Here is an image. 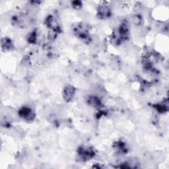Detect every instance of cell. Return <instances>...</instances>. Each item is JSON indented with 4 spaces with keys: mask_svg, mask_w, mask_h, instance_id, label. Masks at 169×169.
<instances>
[{
    "mask_svg": "<svg viewBox=\"0 0 169 169\" xmlns=\"http://www.w3.org/2000/svg\"><path fill=\"white\" fill-rule=\"evenodd\" d=\"M74 91H75L74 89L71 86H68L65 89L64 92H63V97L67 101H69L73 98Z\"/></svg>",
    "mask_w": 169,
    "mask_h": 169,
    "instance_id": "1",
    "label": "cell"
},
{
    "mask_svg": "<svg viewBox=\"0 0 169 169\" xmlns=\"http://www.w3.org/2000/svg\"><path fill=\"white\" fill-rule=\"evenodd\" d=\"M31 111L32 110L28 108H23L20 110L19 114L21 117L25 118L26 120H32V117H33V115Z\"/></svg>",
    "mask_w": 169,
    "mask_h": 169,
    "instance_id": "2",
    "label": "cell"
}]
</instances>
